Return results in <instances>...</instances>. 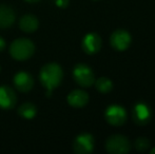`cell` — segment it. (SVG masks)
I'll return each mask as SVG.
<instances>
[{"mask_svg": "<svg viewBox=\"0 0 155 154\" xmlns=\"http://www.w3.org/2000/svg\"><path fill=\"white\" fill-rule=\"evenodd\" d=\"M40 81L47 90L53 91L60 84L63 77L62 69L57 64H48L40 71Z\"/></svg>", "mask_w": 155, "mask_h": 154, "instance_id": "1", "label": "cell"}, {"mask_svg": "<svg viewBox=\"0 0 155 154\" xmlns=\"http://www.w3.org/2000/svg\"><path fill=\"white\" fill-rule=\"evenodd\" d=\"M35 52V45L30 39L19 38L12 42L10 54L16 60H25L32 57Z\"/></svg>", "mask_w": 155, "mask_h": 154, "instance_id": "2", "label": "cell"}, {"mask_svg": "<svg viewBox=\"0 0 155 154\" xmlns=\"http://www.w3.org/2000/svg\"><path fill=\"white\" fill-rule=\"evenodd\" d=\"M106 150L111 154H126L131 150L130 140L126 136L115 134L107 139Z\"/></svg>", "mask_w": 155, "mask_h": 154, "instance_id": "3", "label": "cell"}, {"mask_svg": "<svg viewBox=\"0 0 155 154\" xmlns=\"http://www.w3.org/2000/svg\"><path fill=\"white\" fill-rule=\"evenodd\" d=\"M73 76L75 81L84 88H90L95 82V76L92 69L84 64H78L73 70Z\"/></svg>", "mask_w": 155, "mask_h": 154, "instance_id": "4", "label": "cell"}, {"mask_svg": "<svg viewBox=\"0 0 155 154\" xmlns=\"http://www.w3.org/2000/svg\"><path fill=\"white\" fill-rule=\"evenodd\" d=\"M104 117L110 125L119 127L126 123L128 115H127V111L124 110V108H123L121 106L111 105L107 108Z\"/></svg>", "mask_w": 155, "mask_h": 154, "instance_id": "5", "label": "cell"}, {"mask_svg": "<svg viewBox=\"0 0 155 154\" xmlns=\"http://www.w3.org/2000/svg\"><path fill=\"white\" fill-rule=\"evenodd\" d=\"M151 109L145 103H137L134 105L132 110L133 120L136 125L145 126L151 120Z\"/></svg>", "mask_w": 155, "mask_h": 154, "instance_id": "6", "label": "cell"}, {"mask_svg": "<svg viewBox=\"0 0 155 154\" xmlns=\"http://www.w3.org/2000/svg\"><path fill=\"white\" fill-rule=\"evenodd\" d=\"M73 149L75 153L89 154L94 149V138L91 134L82 133L75 138L73 144Z\"/></svg>", "mask_w": 155, "mask_h": 154, "instance_id": "7", "label": "cell"}, {"mask_svg": "<svg viewBox=\"0 0 155 154\" xmlns=\"http://www.w3.org/2000/svg\"><path fill=\"white\" fill-rule=\"evenodd\" d=\"M111 45L117 51H124L131 44V35L126 30H117L111 35Z\"/></svg>", "mask_w": 155, "mask_h": 154, "instance_id": "8", "label": "cell"}, {"mask_svg": "<svg viewBox=\"0 0 155 154\" xmlns=\"http://www.w3.org/2000/svg\"><path fill=\"white\" fill-rule=\"evenodd\" d=\"M82 50L86 52L87 54H95L101 48V39H100L99 35L96 33H89L82 39L81 42Z\"/></svg>", "mask_w": 155, "mask_h": 154, "instance_id": "9", "label": "cell"}, {"mask_svg": "<svg viewBox=\"0 0 155 154\" xmlns=\"http://www.w3.org/2000/svg\"><path fill=\"white\" fill-rule=\"evenodd\" d=\"M17 97L14 90L8 86L0 87V108L2 109H12L15 107Z\"/></svg>", "mask_w": 155, "mask_h": 154, "instance_id": "10", "label": "cell"}, {"mask_svg": "<svg viewBox=\"0 0 155 154\" xmlns=\"http://www.w3.org/2000/svg\"><path fill=\"white\" fill-rule=\"evenodd\" d=\"M14 84L20 92H29L33 88L34 79L32 75L27 72H19L14 77Z\"/></svg>", "mask_w": 155, "mask_h": 154, "instance_id": "11", "label": "cell"}, {"mask_svg": "<svg viewBox=\"0 0 155 154\" xmlns=\"http://www.w3.org/2000/svg\"><path fill=\"white\" fill-rule=\"evenodd\" d=\"M89 95L82 90H74L68 95V103L71 107L82 108L88 103Z\"/></svg>", "mask_w": 155, "mask_h": 154, "instance_id": "12", "label": "cell"}, {"mask_svg": "<svg viewBox=\"0 0 155 154\" xmlns=\"http://www.w3.org/2000/svg\"><path fill=\"white\" fill-rule=\"evenodd\" d=\"M15 13L8 5H0V29H8L14 23Z\"/></svg>", "mask_w": 155, "mask_h": 154, "instance_id": "13", "label": "cell"}, {"mask_svg": "<svg viewBox=\"0 0 155 154\" xmlns=\"http://www.w3.org/2000/svg\"><path fill=\"white\" fill-rule=\"evenodd\" d=\"M39 22L37 18L33 15H25L19 21V27L23 32L27 33H32L38 29Z\"/></svg>", "mask_w": 155, "mask_h": 154, "instance_id": "14", "label": "cell"}, {"mask_svg": "<svg viewBox=\"0 0 155 154\" xmlns=\"http://www.w3.org/2000/svg\"><path fill=\"white\" fill-rule=\"evenodd\" d=\"M36 113H37L36 107L31 103H23V105H21L18 109V114L25 119H32L33 117L36 116Z\"/></svg>", "mask_w": 155, "mask_h": 154, "instance_id": "15", "label": "cell"}, {"mask_svg": "<svg viewBox=\"0 0 155 154\" xmlns=\"http://www.w3.org/2000/svg\"><path fill=\"white\" fill-rule=\"evenodd\" d=\"M95 87L100 93H109L113 89V82L107 77H100L95 81Z\"/></svg>", "mask_w": 155, "mask_h": 154, "instance_id": "16", "label": "cell"}, {"mask_svg": "<svg viewBox=\"0 0 155 154\" xmlns=\"http://www.w3.org/2000/svg\"><path fill=\"white\" fill-rule=\"evenodd\" d=\"M134 147L137 151L143 152L150 147V140L147 137H138L134 143Z\"/></svg>", "mask_w": 155, "mask_h": 154, "instance_id": "17", "label": "cell"}, {"mask_svg": "<svg viewBox=\"0 0 155 154\" xmlns=\"http://www.w3.org/2000/svg\"><path fill=\"white\" fill-rule=\"evenodd\" d=\"M55 3L58 8H67L69 4V0H55Z\"/></svg>", "mask_w": 155, "mask_h": 154, "instance_id": "18", "label": "cell"}, {"mask_svg": "<svg viewBox=\"0 0 155 154\" xmlns=\"http://www.w3.org/2000/svg\"><path fill=\"white\" fill-rule=\"evenodd\" d=\"M4 48H5V41H4L3 38L0 37V52L3 51Z\"/></svg>", "mask_w": 155, "mask_h": 154, "instance_id": "19", "label": "cell"}, {"mask_svg": "<svg viewBox=\"0 0 155 154\" xmlns=\"http://www.w3.org/2000/svg\"><path fill=\"white\" fill-rule=\"evenodd\" d=\"M28 2H38L39 0H27Z\"/></svg>", "mask_w": 155, "mask_h": 154, "instance_id": "20", "label": "cell"}, {"mask_svg": "<svg viewBox=\"0 0 155 154\" xmlns=\"http://www.w3.org/2000/svg\"><path fill=\"white\" fill-rule=\"evenodd\" d=\"M150 153H151V154H155V148L152 149V150L150 151Z\"/></svg>", "mask_w": 155, "mask_h": 154, "instance_id": "21", "label": "cell"}, {"mask_svg": "<svg viewBox=\"0 0 155 154\" xmlns=\"http://www.w3.org/2000/svg\"><path fill=\"white\" fill-rule=\"evenodd\" d=\"M0 70H1V68H0Z\"/></svg>", "mask_w": 155, "mask_h": 154, "instance_id": "22", "label": "cell"}]
</instances>
